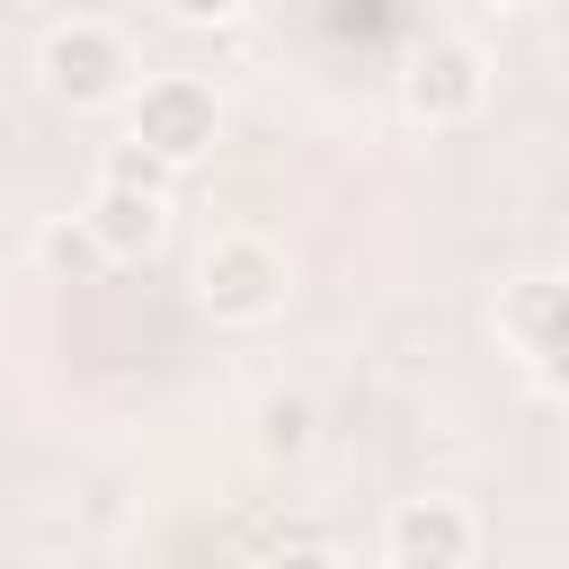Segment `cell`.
Returning <instances> with one entry per match:
<instances>
[{
	"label": "cell",
	"mask_w": 569,
	"mask_h": 569,
	"mask_svg": "<svg viewBox=\"0 0 569 569\" xmlns=\"http://www.w3.org/2000/svg\"><path fill=\"white\" fill-rule=\"evenodd\" d=\"M36 80H44V98L71 107V116L124 107V98L142 89V80H133V44H124L107 18H62V27L44 36V53H36Z\"/></svg>",
	"instance_id": "1"
},
{
	"label": "cell",
	"mask_w": 569,
	"mask_h": 569,
	"mask_svg": "<svg viewBox=\"0 0 569 569\" xmlns=\"http://www.w3.org/2000/svg\"><path fill=\"white\" fill-rule=\"evenodd\" d=\"M124 142L178 178V169H196V160L222 142V98H213L204 80H187V71L142 80V89L124 98Z\"/></svg>",
	"instance_id": "2"
},
{
	"label": "cell",
	"mask_w": 569,
	"mask_h": 569,
	"mask_svg": "<svg viewBox=\"0 0 569 569\" xmlns=\"http://www.w3.org/2000/svg\"><path fill=\"white\" fill-rule=\"evenodd\" d=\"M196 302H204L213 320H231V329L276 320V311H284V249L258 240V231L213 240V249L196 258Z\"/></svg>",
	"instance_id": "3"
},
{
	"label": "cell",
	"mask_w": 569,
	"mask_h": 569,
	"mask_svg": "<svg viewBox=\"0 0 569 569\" xmlns=\"http://www.w3.org/2000/svg\"><path fill=\"white\" fill-rule=\"evenodd\" d=\"M489 98V53L471 36H427L409 62H400V107L409 124H471Z\"/></svg>",
	"instance_id": "4"
},
{
	"label": "cell",
	"mask_w": 569,
	"mask_h": 569,
	"mask_svg": "<svg viewBox=\"0 0 569 569\" xmlns=\"http://www.w3.org/2000/svg\"><path fill=\"white\" fill-rule=\"evenodd\" d=\"M382 551H391V569H471V551H480V516H471L462 498H445V489L400 498L391 525H382Z\"/></svg>",
	"instance_id": "5"
},
{
	"label": "cell",
	"mask_w": 569,
	"mask_h": 569,
	"mask_svg": "<svg viewBox=\"0 0 569 569\" xmlns=\"http://www.w3.org/2000/svg\"><path fill=\"white\" fill-rule=\"evenodd\" d=\"M80 222H89V240H98V258H107V267L151 258V249H160V231H169V187L98 178V187H89V204H80Z\"/></svg>",
	"instance_id": "6"
},
{
	"label": "cell",
	"mask_w": 569,
	"mask_h": 569,
	"mask_svg": "<svg viewBox=\"0 0 569 569\" xmlns=\"http://www.w3.org/2000/svg\"><path fill=\"white\" fill-rule=\"evenodd\" d=\"M498 329L533 356V373L551 391H569V284L560 276H525L507 302H498Z\"/></svg>",
	"instance_id": "7"
},
{
	"label": "cell",
	"mask_w": 569,
	"mask_h": 569,
	"mask_svg": "<svg viewBox=\"0 0 569 569\" xmlns=\"http://www.w3.org/2000/svg\"><path fill=\"white\" fill-rule=\"evenodd\" d=\"M311 445H320V409L302 391H267L258 400V453L267 462H302Z\"/></svg>",
	"instance_id": "8"
},
{
	"label": "cell",
	"mask_w": 569,
	"mask_h": 569,
	"mask_svg": "<svg viewBox=\"0 0 569 569\" xmlns=\"http://www.w3.org/2000/svg\"><path fill=\"white\" fill-rule=\"evenodd\" d=\"M27 258H36V267H44V276H53V284H89V276H98V267H107V258H98V240H89V222H80V213H62V222H44V231H36V240H27Z\"/></svg>",
	"instance_id": "9"
},
{
	"label": "cell",
	"mask_w": 569,
	"mask_h": 569,
	"mask_svg": "<svg viewBox=\"0 0 569 569\" xmlns=\"http://www.w3.org/2000/svg\"><path fill=\"white\" fill-rule=\"evenodd\" d=\"M160 9H169L178 27H231V18L249 9V0H160Z\"/></svg>",
	"instance_id": "10"
},
{
	"label": "cell",
	"mask_w": 569,
	"mask_h": 569,
	"mask_svg": "<svg viewBox=\"0 0 569 569\" xmlns=\"http://www.w3.org/2000/svg\"><path fill=\"white\" fill-rule=\"evenodd\" d=\"M267 569H347V560H338V551H320V542H284Z\"/></svg>",
	"instance_id": "11"
},
{
	"label": "cell",
	"mask_w": 569,
	"mask_h": 569,
	"mask_svg": "<svg viewBox=\"0 0 569 569\" xmlns=\"http://www.w3.org/2000/svg\"><path fill=\"white\" fill-rule=\"evenodd\" d=\"M489 9H542V0H489Z\"/></svg>",
	"instance_id": "12"
}]
</instances>
